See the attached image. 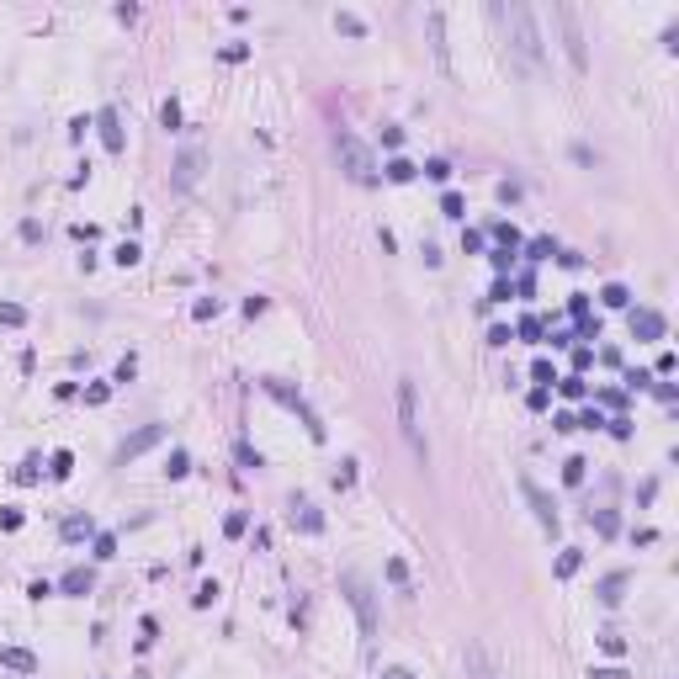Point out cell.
I'll use <instances>...</instances> for the list:
<instances>
[{
  "label": "cell",
  "mask_w": 679,
  "mask_h": 679,
  "mask_svg": "<svg viewBox=\"0 0 679 679\" xmlns=\"http://www.w3.org/2000/svg\"><path fill=\"white\" fill-rule=\"evenodd\" d=\"M489 16L504 27V43H510V53L525 64V70L536 74L541 70V32H536V11L525 6V0H494Z\"/></svg>",
  "instance_id": "cell-1"
},
{
  "label": "cell",
  "mask_w": 679,
  "mask_h": 679,
  "mask_svg": "<svg viewBox=\"0 0 679 679\" xmlns=\"http://www.w3.org/2000/svg\"><path fill=\"white\" fill-rule=\"evenodd\" d=\"M340 589H345L350 610H356V621H361V637H377V595H371V584L356 568H345L340 573Z\"/></svg>",
  "instance_id": "cell-2"
},
{
  "label": "cell",
  "mask_w": 679,
  "mask_h": 679,
  "mask_svg": "<svg viewBox=\"0 0 679 679\" xmlns=\"http://www.w3.org/2000/svg\"><path fill=\"white\" fill-rule=\"evenodd\" d=\"M398 430H404L409 451L425 462V435H419V393H414V382H409V377H398Z\"/></svg>",
  "instance_id": "cell-3"
},
{
  "label": "cell",
  "mask_w": 679,
  "mask_h": 679,
  "mask_svg": "<svg viewBox=\"0 0 679 679\" xmlns=\"http://www.w3.org/2000/svg\"><path fill=\"white\" fill-rule=\"evenodd\" d=\"M261 388H265V393L276 398V404H286V409H292V414H298L303 425H308V435H313V441H324V419H319V414L308 409V398H303L298 388H292V382H276V377H265Z\"/></svg>",
  "instance_id": "cell-4"
},
{
  "label": "cell",
  "mask_w": 679,
  "mask_h": 679,
  "mask_svg": "<svg viewBox=\"0 0 679 679\" xmlns=\"http://www.w3.org/2000/svg\"><path fill=\"white\" fill-rule=\"evenodd\" d=\"M334 154H340V165H345V176L356 180V186H367L371 170H377L371 165V149L356 138V133H340V138H334Z\"/></svg>",
  "instance_id": "cell-5"
},
{
  "label": "cell",
  "mask_w": 679,
  "mask_h": 679,
  "mask_svg": "<svg viewBox=\"0 0 679 679\" xmlns=\"http://www.w3.org/2000/svg\"><path fill=\"white\" fill-rule=\"evenodd\" d=\"M552 22L562 27V48H568V64L579 74L589 70V53H584V32H579V11L573 6H552Z\"/></svg>",
  "instance_id": "cell-6"
},
{
  "label": "cell",
  "mask_w": 679,
  "mask_h": 679,
  "mask_svg": "<svg viewBox=\"0 0 679 679\" xmlns=\"http://www.w3.org/2000/svg\"><path fill=\"white\" fill-rule=\"evenodd\" d=\"M165 435H170L165 425H143V430H133L128 441H122L117 451H112V462H117V467H128L133 456H143V451H149V446H159V441H165Z\"/></svg>",
  "instance_id": "cell-7"
},
{
  "label": "cell",
  "mask_w": 679,
  "mask_h": 679,
  "mask_svg": "<svg viewBox=\"0 0 679 679\" xmlns=\"http://www.w3.org/2000/svg\"><path fill=\"white\" fill-rule=\"evenodd\" d=\"M520 494H525V499H531V510H536L541 531H547V536H562V515L552 510V499H547V494L536 489V483H531V477H520Z\"/></svg>",
  "instance_id": "cell-8"
},
{
  "label": "cell",
  "mask_w": 679,
  "mask_h": 679,
  "mask_svg": "<svg viewBox=\"0 0 679 679\" xmlns=\"http://www.w3.org/2000/svg\"><path fill=\"white\" fill-rule=\"evenodd\" d=\"M626 329H632V340H664V313L658 308H632L626 313Z\"/></svg>",
  "instance_id": "cell-9"
},
{
  "label": "cell",
  "mask_w": 679,
  "mask_h": 679,
  "mask_svg": "<svg viewBox=\"0 0 679 679\" xmlns=\"http://www.w3.org/2000/svg\"><path fill=\"white\" fill-rule=\"evenodd\" d=\"M95 128H101V143H107V154H122L128 149V138H122V122H117V112H95Z\"/></svg>",
  "instance_id": "cell-10"
},
{
  "label": "cell",
  "mask_w": 679,
  "mask_h": 679,
  "mask_svg": "<svg viewBox=\"0 0 679 679\" xmlns=\"http://www.w3.org/2000/svg\"><path fill=\"white\" fill-rule=\"evenodd\" d=\"M286 520L298 525V531H308V536H319V531H324V515L313 510L308 499H292V504H286Z\"/></svg>",
  "instance_id": "cell-11"
},
{
  "label": "cell",
  "mask_w": 679,
  "mask_h": 679,
  "mask_svg": "<svg viewBox=\"0 0 679 679\" xmlns=\"http://www.w3.org/2000/svg\"><path fill=\"white\" fill-rule=\"evenodd\" d=\"M197 176H202V149H186V154L176 159V186L191 191V186H197Z\"/></svg>",
  "instance_id": "cell-12"
},
{
  "label": "cell",
  "mask_w": 679,
  "mask_h": 679,
  "mask_svg": "<svg viewBox=\"0 0 679 679\" xmlns=\"http://www.w3.org/2000/svg\"><path fill=\"white\" fill-rule=\"evenodd\" d=\"M467 679H499L489 653H483V642H467Z\"/></svg>",
  "instance_id": "cell-13"
},
{
  "label": "cell",
  "mask_w": 679,
  "mask_h": 679,
  "mask_svg": "<svg viewBox=\"0 0 679 679\" xmlns=\"http://www.w3.org/2000/svg\"><path fill=\"white\" fill-rule=\"evenodd\" d=\"M626 584H632V579H626V573H605V579H600V605H621V595H626Z\"/></svg>",
  "instance_id": "cell-14"
},
{
  "label": "cell",
  "mask_w": 679,
  "mask_h": 679,
  "mask_svg": "<svg viewBox=\"0 0 679 679\" xmlns=\"http://www.w3.org/2000/svg\"><path fill=\"white\" fill-rule=\"evenodd\" d=\"M0 668H16V674H37V658L27 647H0Z\"/></svg>",
  "instance_id": "cell-15"
},
{
  "label": "cell",
  "mask_w": 679,
  "mask_h": 679,
  "mask_svg": "<svg viewBox=\"0 0 679 679\" xmlns=\"http://www.w3.org/2000/svg\"><path fill=\"white\" fill-rule=\"evenodd\" d=\"M59 589H64V595H91V589H95V573L91 568H70L59 579Z\"/></svg>",
  "instance_id": "cell-16"
},
{
  "label": "cell",
  "mask_w": 679,
  "mask_h": 679,
  "mask_svg": "<svg viewBox=\"0 0 679 679\" xmlns=\"http://www.w3.org/2000/svg\"><path fill=\"white\" fill-rule=\"evenodd\" d=\"M59 536H64V541H85V536H95V520L80 510V515H70V520L59 525Z\"/></svg>",
  "instance_id": "cell-17"
},
{
  "label": "cell",
  "mask_w": 679,
  "mask_h": 679,
  "mask_svg": "<svg viewBox=\"0 0 679 679\" xmlns=\"http://www.w3.org/2000/svg\"><path fill=\"white\" fill-rule=\"evenodd\" d=\"M430 43H435V59H441V70H451V59H446V16L441 11H430Z\"/></svg>",
  "instance_id": "cell-18"
},
{
  "label": "cell",
  "mask_w": 679,
  "mask_h": 679,
  "mask_svg": "<svg viewBox=\"0 0 679 679\" xmlns=\"http://www.w3.org/2000/svg\"><path fill=\"white\" fill-rule=\"evenodd\" d=\"M382 170H388V180H393V186H404V180H414V176H419V165H409L404 154H398V159H388Z\"/></svg>",
  "instance_id": "cell-19"
},
{
  "label": "cell",
  "mask_w": 679,
  "mask_h": 679,
  "mask_svg": "<svg viewBox=\"0 0 679 679\" xmlns=\"http://www.w3.org/2000/svg\"><path fill=\"white\" fill-rule=\"evenodd\" d=\"M584 473H589L584 456H568V462H562V483H568V489H579V483H584Z\"/></svg>",
  "instance_id": "cell-20"
},
{
  "label": "cell",
  "mask_w": 679,
  "mask_h": 679,
  "mask_svg": "<svg viewBox=\"0 0 679 679\" xmlns=\"http://www.w3.org/2000/svg\"><path fill=\"white\" fill-rule=\"evenodd\" d=\"M525 255H531V261H552V255H558V244H552V234H541V239H531V244H520Z\"/></svg>",
  "instance_id": "cell-21"
},
{
  "label": "cell",
  "mask_w": 679,
  "mask_h": 679,
  "mask_svg": "<svg viewBox=\"0 0 679 679\" xmlns=\"http://www.w3.org/2000/svg\"><path fill=\"white\" fill-rule=\"evenodd\" d=\"M494 239H499V250H520V244H525L515 223H494Z\"/></svg>",
  "instance_id": "cell-22"
},
{
  "label": "cell",
  "mask_w": 679,
  "mask_h": 679,
  "mask_svg": "<svg viewBox=\"0 0 679 679\" xmlns=\"http://www.w3.org/2000/svg\"><path fill=\"white\" fill-rule=\"evenodd\" d=\"M600 298H605V308H632V292H626L621 282H610L605 292H600Z\"/></svg>",
  "instance_id": "cell-23"
},
{
  "label": "cell",
  "mask_w": 679,
  "mask_h": 679,
  "mask_svg": "<svg viewBox=\"0 0 679 679\" xmlns=\"http://www.w3.org/2000/svg\"><path fill=\"white\" fill-rule=\"evenodd\" d=\"M91 547H95V558L107 562V558H117V536H112V531H95L91 536Z\"/></svg>",
  "instance_id": "cell-24"
},
{
  "label": "cell",
  "mask_w": 679,
  "mask_h": 679,
  "mask_svg": "<svg viewBox=\"0 0 679 679\" xmlns=\"http://www.w3.org/2000/svg\"><path fill=\"white\" fill-rule=\"evenodd\" d=\"M388 579H393L404 595H414V584H409V568H404V558H388Z\"/></svg>",
  "instance_id": "cell-25"
},
{
  "label": "cell",
  "mask_w": 679,
  "mask_h": 679,
  "mask_svg": "<svg viewBox=\"0 0 679 679\" xmlns=\"http://www.w3.org/2000/svg\"><path fill=\"white\" fill-rule=\"evenodd\" d=\"M579 562H584V558H579V552L568 547V552H562L558 562H552V573H558V579H573V573H579Z\"/></svg>",
  "instance_id": "cell-26"
},
{
  "label": "cell",
  "mask_w": 679,
  "mask_h": 679,
  "mask_svg": "<svg viewBox=\"0 0 679 679\" xmlns=\"http://www.w3.org/2000/svg\"><path fill=\"white\" fill-rule=\"evenodd\" d=\"M0 324H6V329L27 324V308H22V303H0Z\"/></svg>",
  "instance_id": "cell-27"
},
{
  "label": "cell",
  "mask_w": 679,
  "mask_h": 679,
  "mask_svg": "<svg viewBox=\"0 0 679 679\" xmlns=\"http://www.w3.org/2000/svg\"><path fill=\"white\" fill-rule=\"evenodd\" d=\"M218 595H223V589H218V579H207V584L197 589V595H191V605H197V610H207V605H213Z\"/></svg>",
  "instance_id": "cell-28"
},
{
  "label": "cell",
  "mask_w": 679,
  "mask_h": 679,
  "mask_svg": "<svg viewBox=\"0 0 679 679\" xmlns=\"http://www.w3.org/2000/svg\"><path fill=\"white\" fill-rule=\"evenodd\" d=\"M48 473H53V477H70L74 473V456L70 451H53V456H48Z\"/></svg>",
  "instance_id": "cell-29"
},
{
  "label": "cell",
  "mask_w": 679,
  "mask_h": 679,
  "mask_svg": "<svg viewBox=\"0 0 679 679\" xmlns=\"http://www.w3.org/2000/svg\"><path fill=\"white\" fill-rule=\"evenodd\" d=\"M334 27H340L345 37H361V32H367V22H361V16H350V11H340V16H334Z\"/></svg>",
  "instance_id": "cell-30"
},
{
  "label": "cell",
  "mask_w": 679,
  "mask_h": 679,
  "mask_svg": "<svg viewBox=\"0 0 679 679\" xmlns=\"http://www.w3.org/2000/svg\"><path fill=\"white\" fill-rule=\"evenodd\" d=\"M558 388H562V398H584V393H589L584 377H558Z\"/></svg>",
  "instance_id": "cell-31"
},
{
  "label": "cell",
  "mask_w": 679,
  "mask_h": 679,
  "mask_svg": "<svg viewBox=\"0 0 679 679\" xmlns=\"http://www.w3.org/2000/svg\"><path fill=\"white\" fill-rule=\"evenodd\" d=\"M37 477H43V462H37V456H27V462L16 467V483H37Z\"/></svg>",
  "instance_id": "cell-32"
},
{
  "label": "cell",
  "mask_w": 679,
  "mask_h": 679,
  "mask_svg": "<svg viewBox=\"0 0 679 679\" xmlns=\"http://www.w3.org/2000/svg\"><path fill=\"white\" fill-rule=\"evenodd\" d=\"M165 473H170V477H186V473H191V456H186V451H170Z\"/></svg>",
  "instance_id": "cell-33"
},
{
  "label": "cell",
  "mask_w": 679,
  "mask_h": 679,
  "mask_svg": "<svg viewBox=\"0 0 679 679\" xmlns=\"http://www.w3.org/2000/svg\"><path fill=\"white\" fill-rule=\"evenodd\" d=\"M218 308H223V303H218V298H202V303H197V308H191V319H218Z\"/></svg>",
  "instance_id": "cell-34"
},
{
  "label": "cell",
  "mask_w": 679,
  "mask_h": 679,
  "mask_svg": "<svg viewBox=\"0 0 679 679\" xmlns=\"http://www.w3.org/2000/svg\"><path fill=\"white\" fill-rule=\"evenodd\" d=\"M138 244H133V239H128V244H117V255H112V261H117V265H138Z\"/></svg>",
  "instance_id": "cell-35"
},
{
  "label": "cell",
  "mask_w": 679,
  "mask_h": 679,
  "mask_svg": "<svg viewBox=\"0 0 679 679\" xmlns=\"http://www.w3.org/2000/svg\"><path fill=\"white\" fill-rule=\"evenodd\" d=\"M112 398V382H91V388H85V404H107Z\"/></svg>",
  "instance_id": "cell-36"
},
{
  "label": "cell",
  "mask_w": 679,
  "mask_h": 679,
  "mask_svg": "<svg viewBox=\"0 0 679 679\" xmlns=\"http://www.w3.org/2000/svg\"><path fill=\"white\" fill-rule=\"evenodd\" d=\"M589 520H595V525H600V536H616V515H610V510H600V515H595V510H589Z\"/></svg>",
  "instance_id": "cell-37"
},
{
  "label": "cell",
  "mask_w": 679,
  "mask_h": 679,
  "mask_svg": "<svg viewBox=\"0 0 679 679\" xmlns=\"http://www.w3.org/2000/svg\"><path fill=\"white\" fill-rule=\"evenodd\" d=\"M568 313H573V319H579V324L589 319V298H584V292H573V298H568Z\"/></svg>",
  "instance_id": "cell-38"
},
{
  "label": "cell",
  "mask_w": 679,
  "mask_h": 679,
  "mask_svg": "<svg viewBox=\"0 0 679 679\" xmlns=\"http://www.w3.org/2000/svg\"><path fill=\"white\" fill-rule=\"evenodd\" d=\"M515 334H520V340H541V319H531V313H525V319H520V329H515Z\"/></svg>",
  "instance_id": "cell-39"
},
{
  "label": "cell",
  "mask_w": 679,
  "mask_h": 679,
  "mask_svg": "<svg viewBox=\"0 0 679 679\" xmlns=\"http://www.w3.org/2000/svg\"><path fill=\"white\" fill-rule=\"evenodd\" d=\"M531 377H536L541 388H552V382H558V371H552V361H536V367H531Z\"/></svg>",
  "instance_id": "cell-40"
},
{
  "label": "cell",
  "mask_w": 679,
  "mask_h": 679,
  "mask_svg": "<svg viewBox=\"0 0 679 679\" xmlns=\"http://www.w3.org/2000/svg\"><path fill=\"white\" fill-rule=\"evenodd\" d=\"M600 647H605V653H610V658H621V653H626V642H621V637H616V632H600Z\"/></svg>",
  "instance_id": "cell-41"
},
{
  "label": "cell",
  "mask_w": 679,
  "mask_h": 679,
  "mask_svg": "<svg viewBox=\"0 0 679 679\" xmlns=\"http://www.w3.org/2000/svg\"><path fill=\"white\" fill-rule=\"evenodd\" d=\"M589 679H632L621 664H605V668H589Z\"/></svg>",
  "instance_id": "cell-42"
},
{
  "label": "cell",
  "mask_w": 679,
  "mask_h": 679,
  "mask_svg": "<svg viewBox=\"0 0 679 679\" xmlns=\"http://www.w3.org/2000/svg\"><path fill=\"white\" fill-rule=\"evenodd\" d=\"M425 176L430 180H446V176H451V165H446V159H425Z\"/></svg>",
  "instance_id": "cell-43"
},
{
  "label": "cell",
  "mask_w": 679,
  "mask_h": 679,
  "mask_svg": "<svg viewBox=\"0 0 679 679\" xmlns=\"http://www.w3.org/2000/svg\"><path fill=\"white\" fill-rule=\"evenodd\" d=\"M441 213L446 218H462V197H456V191H446V197H441Z\"/></svg>",
  "instance_id": "cell-44"
},
{
  "label": "cell",
  "mask_w": 679,
  "mask_h": 679,
  "mask_svg": "<svg viewBox=\"0 0 679 679\" xmlns=\"http://www.w3.org/2000/svg\"><path fill=\"white\" fill-rule=\"evenodd\" d=\"M159 122H165V128H180V107H176V101H165V107H159Z\"/></svg>",
  "instance_id": "cell-45"
},
{
  "label": "cell",
  "mask_w": 679,
  "mask_h": 679,
  "mask_svg": "<svg viewBox=\"0 0 679 679\" xmlns=\"http://www.w3.org/2000/svg\"><path fill=\"white\" fill-rule=\"evenodd\" d=\"M350 483H356V462H345L340 473H334V489H350Z\"/></svg>",
  "instance_id": "cell-46"
},
{
  "label": "cell",
  "mask_w": 679,
  "mask_h": 679,
  "mask_svg": "<svg viewBox=\"0 0 679 679\" xmlns=\"http://www.w3.org/2000/svg\"><path fill=\"white\" fill-rule=\"evenodd\" d=\"M244 525H250V520H244V515L234 510V515H228V520H223V531H228V536H244Z\"/></svg>",
  "instance_id": "cell-47"
},
{
  "label": "cell",
  "mask_w": 679,
  "mask_h": 679,
  "mask_svg": "<svg viewBox=\"0 0 679 679\" xmlns=\"http://www.w3.org/2000/svg\"><path fill=\"white\" fill-rule=\"evenodd\" d=\"M462 250H467V255L483 250V234H477V228H467V234H462Z\"/></svg>",
  "instance_id": "cell-48"
},
{
  "label": "cell",
  "mask_w": 679,
  "mask_h": 679,
  "mask_svg": "<svg viewBox=\"0 0 679 679\" xmlns=\"http://www.w3.org/2000/svg\"><path fill=\"white\" fill-rule=\"evenodd\" d=\"M239 462H244V467H265V456L255 451V446H239Z\"/></svg>",
  "instance_id": "cell-49"
},
{
  "label": "cell",
  "mask_w": 679,
  "mask_h": 679,
  "mask_svg": "<svg viewBox=\"0 0 679 679\" xmlns=\"http://www.w3.org/2000/svg\"><path fill=\"white\" fill-rule=\"evenodd\" d=\"M27 595H32V600H48V595H53V584H48V579H32V584H27Z\"/></svg>",
  "instance_id": "cell-50"
},
{
  "label": "cell",
  "mask_w": 679,
  "mask_h": 679,
  "mask_svg": "<svg viewBox=\"0 0 679 679\" xmlns=\"http://www.w3.org/2000/svg\"><path fill=\"white\" fill-rule=\"evenodd\" d=\"M133 371H138V361L122 356V361H117V382H133Z\"/></svg>",
  "instance_id": "cell-51"
},
{
  "label": "cell",
  "mask_w": 679,
  "mask_h": 679,
  "mask_svg": "<svg viewBox=\"0 0 679 679\" xmlns=\"http://www.w3.org/2000/svg\"><path fill=\"white\" fill-rule=\"evenodd\" d=\"M647 382H653V377H647L642 367H637V371H626V388H632V393H637V388H647Z\"/></svg>",
  "instance_id": "cell-52"
},
{
  "label": "cell",
  "mask_w": 679,
  "mask_h": 679,
  "mask_svg": "<svg viewBox=\"0 0 679 679\" xmlns=\"http://www.w3.org/2000/svg\"><path fill=\"white\" fill-rule=\"evenodd\" d=\"M489 303H510V282H504V276H499V282H494V292H489Z\"/></svg>",
  "instance_id": "cell-53"
},
{
  "label": "cell",
  "mask_w": 679,
  "mask_h": 679,
  "mask_svg": "<svg viewBox=\"0 0 679 679\" xmlns=\"http://www.w3.org/2000/svg\"><path fill=\"white\" fill-rule=\"evenodd\" d=\"M489 261H494V265H499V271H510V265H515V250H494V255H489Z\"/></svg>",
  "instance_id": "cell-54"
},
{
  "label": "cell",
  "mask_w": 679,
  "mask_h": 679,
  "mask_svg": "<svg viewBox=\"0 0 679 679\" xmlns=\"http://www.w3.org/2000/svg\"><path fill=\"white\" fill-rule=\"evenodd\" d=\"M382 679H414V674H409V668H388Z\"/></svg>",
  "instance_id": "cell-55"
}]
</instances>
